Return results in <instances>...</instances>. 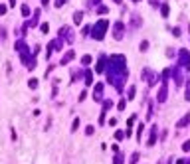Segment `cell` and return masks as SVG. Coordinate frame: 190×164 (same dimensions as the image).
I'll return each mask as SVG.
<instances>
[{
	"instance_id": "6da1fadb",
	"label": "cell",
	"mask_w": 190,
	"mask_h": 164,
	"mask_svg": "<svg viewBox=\"0 0 190 164\" xmlns=\"http://www.w3.org/2000/svg\"><path fill=\"white\" fill-rule=\"evenodd\" d=\"M109 69H107V81L115 85L117 91H123V83L129 77V69H127V59L121 53H115L107 59Z\"/></svg>"
},
{
	"instance_id": "8fae6325",
	"label": "cell",
	"mask_w": 190,
	"mask_h": 164,
	"mask_svg": "<svg viewBox=\"0 0 190 164\" xmlns=\"http://www.w3.org/2000/svg\"><path fill=\"white\" fill-rule=\"evenodd\" d=\"M157 132H158V127H157V125H155V127L151 129V136H149V142H147L149 146H152V144H155V142H157Z\"/></svg>"
},
{
	"instance_id": "f546056e",
	"label": "cell",
	"mask_w": 190,
	"mask_h": 164,
	"mask_svg": "<svg viewBox=\"0 0 190 164\" xmlns=\"http://www.w3.org/2000/svg\"><path fill=\"white\" fill-rule=\"evenodd\" d=\"M97 12H99V14H107V6H99Z\"/></svg>"
},
{
	"instance_id": "b9f144b4",
	"label": "cell",
	"mask_w": 190,
	"mask_h": 164,
	"mask_svg": "<svg viewBox=\"0 0 190 164\" xmlns=\"http://www.w3.org/2000/svg\"><path fill=\"white\" fill-rule=\"evenodd\" d=\"M133 2H139V0H133Z\"/></svg>"
},
{
	"instance_id": "83f0119b",
	"label": "cell",
	"mask_w": 190,
	"mask_h": 164,
	"mask_svg": "<svg viewBox=\"0 0 190 164\" xmlns=\"http://www.w3.org/2000/svg\"><path fill=\"white\" fill-rule=\"evenodd\" d=\"M6 10H8V6H4V4H0V16H4V14H6Z\"/></svg>"
},
{
	"instance_id": "7a4b0ae2",
	"label": "cell",
	"mask_w": 190,
	"mask_h": 164,
	"mask_svg": "<svg viewBox=\"0 0 190 164\" xmlns=\"http://www.w3.org/2000/svg\"><path fill=\"white\" fill-rule=\"evenodd\" d=\"M14 47H16V52H20V59H22L24 63L30 67V69H34V67H36V59H34V56H30L28 44L24 42V40H18Z\"/></svg>"
},
{
	"instance_id": "44dd1931",
	"label": "cell",
	"mask_w": 190,
	"mask_h": 164,
	"mask_svg": "<svg viewBox=\"0 0 190 164\" xmlns=\"http://www.w3.org/2000/svg\"><path fill=\"white\" fill-rule=\"evenodd\" d=\"M113 164H123V154H117V156H115Z\"/></svg>"
},
{
	"instance_id": "7402d4cb",
	"label": "cell",
	"mask_w": 190,
	"mask_h": 164,
	"mask_svg": "<svg viewBox=\"0 0 190 164\" xmlns=\"http://www.w3.org/2000/svg\"><path fill=\"white\" fill-rule=\"evenodd\" d=\"M22 16H30V8H28L26 4L22 6Z\"/></svg>"
},
{
	"instance_id": "f1b7e54d",
	"label": "cell",
	"mask_w": 190,
	"mask_h": 164,
	"mask_svg": "<svg viewBox=\"0 0 190 164\" xmlns=\"http://www.w3.org/2000/svg\"><path fill=\"white\" fill-rule=\"evenodd\" d=\"M182 150H184V152H188V150H190V141H186L184 144H182Z\"/></svg>"
},
{
	"instance_id": "277c9868",
	"label": "cell",
	"mask_w": 190,
	"mask_h": 164,
	"mask_svg": "<svg viewBox=\"0 0 190 164\" xmlns=\"http://www.w3.org/2000/svg\"><path fill=\"white\" fill-rule=\"evenodd\" d=\"M168 75H170V69H164V73H162V85H161V91H158L157 95V101L158 103H164L166 97H168V87H166V79H168Z\"/></svg>"
},
{
	"instance_id": "d6a6232c",
	"label": "cell",
	"mask_w": 190,
	"mask_h": 164,
	"mask_svg": "<svg viewBox=\"0 0 190 164\" xmlns=\"http://www.w3.org/2000/svg\"><path fill=\"white\" fill-rule=\"evenodd\" d=\"M93 131H95V129H93V127H91V125H89V127L85 129V135H93Z\"/></svg>"
},
{
	"instance_id": "603a6c76",
	"label": "cell",
	"mask_w": 190,
	"mask_h": 164,
	"mask_svg": "<svg viewBox=\"0 0 190 164\" xmlns=\"http://www.w3.org/2000/svg\"><path fill=\"white\" fill-rule=\"evenodd\" d=\"M135 97V87H129V93H127V99H133Z\"/></svg>"
},
{
	"instance_id": "e0dca14e",
	"label": "cell",
	"mask_w": 190,
	"mask_h": 164,
	"mask_svg": "<svg viewBox=\"0 0 190 164\" xmlns=\"http://www.w3.org/2000/svg\"><path fill=\"white\" fill-rule=\"evenodd\" d=\"M161 14L164 16V18L168 16V4H162V6H161Z\"/></svg>"
},
{
	"instance_id": "5b68a950",
	"label": "cell",
	"mask_w": 190,
	"mask_h": 164,
	"mask_svg": "<svg viewBox=\"0 0 190 164\" xmlns=\"http://www.w3.org/2000/svg\"><path fill=\"white\" fill-rule=\"evenodd\" d=\"M178 61H180V65L184 67V69L190 71V52H188V50L182 47L180 52H178Z\"/></svg>"
},
{
	"instance_id": "8992f818",
	"label": "cell",
	"mask_w": 190,
	"mask_h": 164,
	"mask_svg": "<svg viewBox=\"0 0 190 164\" xmlns=\"http://www.w3.org/2000/svg\"><path fill=\"white\" fill-rule=\"evenodd\" d=\"M123 36H125V24L123 22H115V26H113V38H115V40H123Z\"/></svg>"
},
{
	"instance_id": "74e56055",
	"label": "cell",
	"mask_w": 190,
	"mask_h": 164,
	"mask_svg": "<svg viewBox=\"0 0 190 164\" xmlns=\"http://www.w3.org/2000/svg\"><path fill=\"white\" fill-rule=\"evenodd\" d=\"M48 2H50V0H42V4H44V6H48Z\"/></svg>"
},
{
	"instance_id": "4dcf8cb0",
	"label": "cell",
	"mask_w": 190,
	"mask_h": 164,
	"mask_svg": "<svg viewBox=\"0 0 190 164\" xmlns=\"http://www.w3.org/2000/svg\"><path fill=\"white\" fill-rule=\"evenodd\" d=\"M66 2H67V0H56V6H57V8H62Z\"/></svg>"
},
{
	"instance_id": "1f68e13d",
	"label": "cell",
	"mask_w": 190,
	"mask_h": 164,
	"mask_svg": "<svg viewBox=\"0 0 190 164\" xmlns=\"http://www.w3.org/2000/svg\"><path fill=\"white\" fill-rule=\"evenodd\" d=\"M48 30H50V24H42V32L48 34Z\"/></svg>"
},
{
	"instance_id": "e575fe53",
	"label": "cell",
	"mask_w": 190,
	"mask_h": 164,
	"mask_svg": "<svg viewBox=\"0 0 190 164\" xmlns=\"http://www.w3.org/2000/svg\"><path fill=\"white\" fill-rule=\"evenodd\" d=\"M141 136H142V125L139 127V131H137V138H141Z\"/></svg>"
},
{
	"instance_id": "d6986e66",
	"label": "cell",
	"mask_w": 190,
	"mask_h": 164,
	"mask_svg": "<svg viewBox=\"0 0 190 164\" xmlns=\"http://www.w3.org/2000/svg\"><path fill=\"white\" fill-rule=\"evenodd\" d=\"M28 85H30V89H36V87H38V79H30Z\"/></svg>"
},
{
	"instance_id": "484cf974",
	"label": "cell",
	"mask_w": 190,
	"mask_h": 164,
	"mask_svg": "<svg viewBox=\"0 0 190 164\" xmlns=\"http://www.w3.org/2000/svg\"><path fill=\"white\" fill-rule=\"evenodd\" d=\"M137 160H139V152H135V154L131 156V164H137Z\"/></svg>"
},
{
	"instance_id": "d4e9b609",
	"label": "cell",
	"mask_w": 190,
	"mask_h": 164,
	"mask_svg": "<svg viewBox=\"0 0 190 164\" xmlns=\"http://www.w3.org/2000/svg\"><path fill=\"white\" fill-rule=\"evenodd\" d=\"M135 119H137V117H135V115H133V117H131V119H129V121H127V129H131V127H133Z\"/></svg>"
},
{
	"instance_id": "4fadbf2b",
	"label": "cell",
	"mask_w": 190,
	"mask_h": 164,
	"mask_svg": "<svg viewBox=\"0 0 190 164\" xmlns=\"http://www.w3.org/2000/svg\"><path fill=\"white\" fill-rule=\"evenodd\" d=\"M188 123H190V113H188V115H184V117H182L180 121L176 123V127H178V129H182V127H186Z\"/></svg>"
},
{
	"instance_id": "8d00e7d4",
	"label": "cell",
	"mask_w": 190,
	"mask_h": 164,
	"mask_svg": "<svg viewBox=\"0 0 190 164\" xmlns=\"http://www.w3.org/2000/svg\"><path fill=\"white\" fill-rule=\"evenodd\" d=\"M10 6H16V0H10Z\"/></svg>"
},
{
	"instance_id": "f35d334b",
	"label": "cell",
	"mask_w": 190,
	"mask_h": 164,
	"mask_svg": "<svg viewBox=\"0 0 190 164\" xmlns=\"http://www.w3.org/2000/svg\"><path fill=\"white\" fill-rule=\"evenodd\" d=\"M91 2H93V4H99V2H101V0H91Z\"/></svg>"
},
{
	"instance_id": "ffe728a7",
	"label": "cell",
	"mask_w": 190,
	"mask_h": 164,
	"mask_svg": "<svg viewBox=\"0 0 190 164\" xmlns=\"http://www.w3.org/2000/svg\"><path fill=\"white\" fill-rule=\"evenodd\" d=\"M115 138H117V141H123V138H125V132L123 131H117V132H115Z\"/></svg>"
},
{
	"instance_id": "30bf717a",
	"label": "cell",
	"mask_w": 190,
	"mask_h": 164,
	"mask_svg": "<svg viewBox=\"0 0 190 164\" xmlns=\"http://www.w3.org/2000/svg\"><path fill=\"white\" fill-rule=\"evenodd\" d=\"M101 95H103V83H97L95 85V91H93V99L95 101H101Z\"/></svg>"
},
{
	"instance_id": "3957f363",
	"label": "cell",
	"mask_w": 190,
	"mask_h": 164,
	"mask_svg": "<svg viewBox=\"0 0 190 164\" xmlns=\"http://www.w3.org/2000/svg\"><path fill=\"white\" fill-rule=\"evenodd\" d=\"M107 28H109V22H107V20H99V22H95V26L91 28V38H93V40H97V42H99V40H103Z\"/></svg>"
},
{
	"instance_id": "60d3db41",
	"label": "cell",
	"mask_w": 190,
	"mask_h": 164,
	"mask_svg": "<svg viewBox=\"0 0 190 164\" xmlns=\"http://www.w3.org/2000/svg\"><path fill=\"white\" fill-rule=\"evenodd\" d=\"M115 2H117V4H121V0H115Z\"/></svg>"
},
{
	"instance_id": "9a60e30c",
	"label": "cell",
	"mask_w": 190,
	"mask_h": 164,
	"mask_svg": "<svg viewBox=\"0 0 190 164\" xmlns=\"http://www.w3.org/2000/svg\"><path fill=\"white\" fill-rule=\"evenodd\" d=\"M81 20H83V12H75V14H73V22L79 24Z\"/></svg>"
},
{
	"instance_id": "9c48e42d",
	"label": "cell",
	"mask_w": 190,
	"mask_h": 164,
	"mask_svg": "<svg viewBox=\"0 0 190 164\" xmlns=\"http://www.w3.org/2000/svg\"><path fill=\"white\" fill-rule=\"evenodd\" d=\"M105 63H107V57L101 56L99 61H97V65H95V73H103V71H105Z\"/></svg>"
},
{
	"instance_id": "ab89813d",
	"label": "cell",
	"mask_w": 190,
	"mask_h": 164,
	"mask_svg": "<svg viewBox=\"0 0 190 164\" xmlns=\"http://www.w3.org/2000/svg\"><path fill=\"white\" fill-rule=\"evenodd\" d=\"M176 164H184V160H176Z\"/></svg>"
},
{
	"instance_id": "d590c367",
	"label": "cell",
	"mask_w": 190,
	"mask_h": 164,
	"mask_svg": "<svg viewBox=\"0 0 190 164\" xmlns=\"http://www.w3.org/2000/svg\"><path fill=\"white\" fill-rule=\"evenodd\" d=\"M186 101H190V85H188V89H186Z\"/></svg>"
},
{
	"instance_id": "ac0fdd59",
	"label": "cell",
	"mask_w": 190,
	"mask_h": 164,
	"mask_svg": "<svg viewBox=\"0 0 190 164\" xmlns=\"http://www.w3.org/2000/svg\"><path fill=\"white\" fill-rule=\"evenodd\" d=\"M81 63H83V65H89L91 63V56H83L81 57Z\"/></svg>"
},
{
	"instance_id": "2e32d148",
	"label": "cell",
	"mask_w": 190,
	"mask_h": 164,
	"mask_svg": "<svg viewBox=\"0 0 190 164\" xmlns=\"http://www.w3.org/2000/svg\"><path fill=\"white\" fill-rule=\"evenodd\" d=\"M85 83L87 85L93 83V73H91V71H85Z\"/></svg>"
},
{
	"instance_id": "cb8c5ba5",
	"label": "cell",
	"mask_w": 190,
	"mask_h": 164,
	"mask_svg": "<svg viewBox=\"0 0 190 164\" xmlns=\"http://www.w3.org/2000/svg\"><path fill=\"white\" fill-rule=\"evenodd\" d=\"M125 105H127V101H125V99H121V101H119V105H117V107H119V111H123V109H125Z\"/></svg>"
},
{
	"instance_id": "4316f807",
	"label": "cell",
	"mask_w": 190,
	"mask_h": 164,
	"mask_svg": "<svg viewBox=\"0 0 190 164\" xmlns=\"http://www.w3.org/2000/svg\"><path fill=\"white\" fill-rule=\"evenodd\" d=\"M77 127H79V119H75V121H73V125H71V131H77Z\"/></svg>"
},
{
	"instance_id": "ba28073f",
	"label": "cell",
	"mask_w": 190,
	"mask_h": 164,
	"mask_svg": "<svg viewBox=\"0 0 190 164\" xmlns=\"http://www.w3.org/2000/svg\"><path fill=\"white\" fill-rule=\"evenodd\" d=\"M60 38H66V42H67V44L73 42V34H71V30L67 28V26H63V28L60 30Z\"/></svg>"
},
{
	"instance_id": "836d02e7",
	"label": "cell",
	"mask_w": 190,
	"mask_h": 164,
	"mask_svg": "<svg viewBox=\"0 0 190 164\" xmlns=\"http://www.w3.org/2000/svg\"><path fill=\"white\" fill-rule=\"evenodd\" d=\"M147 47H149V42H142V44H141V52H145Z\"/></svg>"
},
{
	"instance_id": "5bb4252c",
	"label": "cell",
	"mask_w": 190,
	"mask_h": 164,
	"mask_svg": "<svg viewBox=\"0 0 190 164\" xmlns=\"http://www.w3.org/2000/svg\"><path fill=\"white\" fill-rule=\"evenodd\" d=\"M170 71H172V77H174L176 85H182V77H180V71H178V69H170Z\"/></svg>"
},
{
	"instance_id": "52a82bcc",
	"label": "cell",
	"mask_w": 190,
	"mask_h": 164,
	"mask_svg": "<svg viewBox=\"0 0 190 164\" xmlns=\"http://www.w3.org/2000/svg\"><path fill=\"white\" fill-rule=\"evenodd\" d=\"M142 77L149 81V85H155V83H157V73H155L152 69H142Z\"/></svg>"
},
{
	"instance_id": "7c38bea8",
	"label": "cell",
	"mask_w": 190,
	"mask_h": 164,
	"mask_svg": "<svg viewBox=\"0 0 190 164\" xmlns=\"http://www.w3.org/2000/svg\"><path fill=\"white\" fill-rule=\"evenodd\" d=\"M73 57H75V53L71 52V50H69V52H66V53H63V57H62V65H67Z\"/></svg>"
}]
</instances>
